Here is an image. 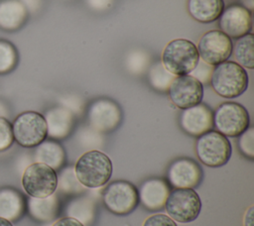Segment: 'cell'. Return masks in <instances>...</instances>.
Listing matches in <instances>:
<instances>
[{"mask_svg": "<svg viewBox=\"0 0 254 226\" xmlns=\"http://www.w3.org/2000/svg\"><path fill=\"white\" fill-rule=\"evenodd\" d=\"M73 170L82 186L98 188L109 181L113 167L110 158L106 154L98 150H91L78 158Z\"/></svg>", "mask_w": 254, "mask_h": 226, "instance_id": "obj_1", "label": "cell"}, {"mask_svg": "<svg viewBox=\"0 0 254 226\" xmlns=\"http://www.w3.org/2000/svg\"><path fill=\"white\" fill-rule=\"evenodd\" d=\"M248 74L244 67L235 61H223L213 66L210 84L214 92L224 98H235L248 87Z\"/></svg>", "mask_w": 254, "mask_h": 226, "instance_id": "obj_2", "label": "cell"}, {"mask_svg": "<svg viewBox=\"0 0 254 226\" xmlns=\"http://www.w3.org/2000/svg\"><path fill=\"white\" fill-rule=\"evenodd\" d=\"M199 60L196 46L187 39H175L162 53V63L175 76L190 74Z\"/></svg>", "mask_w": 254, "mask_h": 226, "instance_id": "obj_3", "label": "cell"}, {"mask_svg": "<svg viewBox=\"0 0 254 226\" xmlns=\"http://www.w3.org/2000/svg\"><path fill=\"white\" fill-rule=\"evenodd\" d=\"M195 153L203 165L219 168L230 160L232 148L227 137L217 131L209 130L197 137Z\"/></svg>", "mask_w": 254, "mask_h": 226, "instance_id": "obj_4", "label": "cell"}, {"mask_svg": "<svg viewBox=\"0 0 254 226\" xmlns=\"http://www.w3.org/2000/svg\"><path fill=\"white\" fill-rule=\"evenodd\" d=\"M59 177L54 169L43 164L33 163L26 168L22 175V185L31 197L43 198L55 193Z\"/></svg>", "mask_w": 254, "mask_h": 226, "instance_id": "obj_5", "label": "cell"}, {"mask_svg": "<svg viewBox=\"0 0 254 226\" xmlns=\"http://www.w3.org/2000/svg\"><path fill=\"white\" fill-rule=\"evenodd\" d=\"M165 208L168 216L180 223L194 221L201 210V200L192 188H175L170 191Z\"/></svg>", "mask_w": 254, "mask_h": 226, "instance_id": "obj_6", "label": "cell"}, {"mask_svg": "<svg viewBox=\"0 0 254 226\" xmlns=\"http://www.w3.org/2000/svg\"><path fill=\"white\" fill-rule=\"evenodd\" d=\"M12 129L14 140L24 148L37 147L48 136L45 117L35 111H26L18 115Z\"/></svg>", "mask_w": 254, "mask_h": 226, "instance_id": "obj_7", "label": "cell"}, {"mask_svg": "<svg viewBox=\"0 0 254 226\" xmlns=\"http://www.w3.org/2000/svg\"><path fill=\"white\" fill-rule=\"evenodd\" d=\"M249 123L248 111L237 102H223L213 113V126L225 137H238L249 127Z\"/></svg>", "mask_w": 254, "mask_h": 226, "instance_id": "obj_8", "label": "cell"}, {"mask_svg": "<svg viewBox=\"0 0 254 226\" xmlns=\"http://www.w3.org/2000/svg\"><path fill=\"white\" fill-rule=\"evenodd\" d=\"M102 197L106 208L116 215L131 213L139 203L138 189L127 180H115L109 183Z\"/></svg>", "mask_w": 254, "mask_h": 226, "instance_id": "obj_9", "label": "cell"}, {"mask_svg": "<svg viewBox=\"0 0 254 226\" xmlns=\"http://www.w3.org/2000/svg\"><path fill=\"white\" fill-rule=\"evenodd\" d=\"M232 41L220 30H210L199 39L197 51L199 58L210 65L226 61L232 54Z\"/></svg>", "mask_w": 254, "mask_h": 226, "instance_id": "obj_10", "label": "cell"}, {"mask_svg": "<svg viewBox=\"0 0 254 226\" xmlns=\"http://www.w3.org/2000/svg\"><path fill=\"white\" fill-rule=\"evenodd\" d=\"M121 119L122 112L119 105L108 98L94 100L87 110L88 123L97 132L114 131L120 125Z\"/></svg>", "mask_w": 254, "mask_h": 226, "instance_id": "obj_11", "label": "cell"}, {"mask_svg": "<svg viewBox=\"0 0 254 226\" xmlns=\"http://www.w3.org/2000/svg\"><path fill=\"white\" fill-rule=\"evenodd\" d=\"M168 94L171 101L183 110L201 103L203 85L190 74L179 75L171 82Z\"/></svg>", "mask_w": 254, "mask_h": 226, "instance_id": "obj_12", "label": "cell"}, {"mask_svg": "<svg viewBox=\"0 0 254 226\" xmlns=\"http://www.w3.org/2000/svg\"><path fill=\"white\" fill-rule=\"evenodd\" d=\"M218 26L229 38L238 39L252 30V14L242 5H229L220 14Z\"/></svg>", "mask_w": 254, "mask_h": 226, "instance_id": "obj_13", "label": "cell"}, {"mask_svg": "<svg viewBox=\"0 0 254 226\" xmlns=\"http://www.w3.org/2000/svg\"><path fill=\"white\" fill-rule=\"evenodd\" d=\"M168 181L176 188H194L202 179V170L192 159L180 158L168 169Z\"/></svg>", "mask_w": 254, "mask_h": 226, "instance_id": "obj_14", "label": "cell"}, {"mask_svg": "<svg viewBox=\"0 0 254 226\" xmlns=\"http://www.w3.org/2000/svg\"><path fill=\"white\" fill-rule=\"evenodd\" d=\"M179 123L185 133L192 137H199L213 127V112L207 105L198 103L183 109Z\"/></svg>", "mask_w": 254, "mask_h": 226, "instance_id": "obj_15", "label": "cell"}, {"mask_svg": "<svg viewBox=\"0 0 254 226\" xmlns=\"http://www.w3.org/2000/svg\"><path fill=\"white\" fill-rule=\"evenodd\" d=\"M169 193V184L161 178H150L145 180L138 190L139 201L145 208L151 211L163 209Z\"/></svg>", "mask_w": 254, "mask_h": 226, "instance_id": "obj_16", "label": "cell"}, {"mask_svg": "<svg viewBox=\"0 0 254 226\" xmlns=\"http://www.w3.org/2000/svg\"><path fill=\"white\" fill-rule=\"evenodd\" d=\"M44 117L47 123L48 136L53 139H64L72 131L74 117L71 110H69L68 108H52L46 113V116Z\"/></svg>", "mask_w": 254, "mask_h": 226, "instance_id": "obj_17", "label": "cell"}, {"mask_svg": "<svg viewBox=\"0 0 254 226\" xmlns=\"http://www.w3.org/2000/svg\"><path fill=\"white\" fill-rule=\"evenodd\" d=\"M187 9L192 19L199 23L217 20L224 9L223 0H188Z\"/></svg>", "mask_w": 254, "mask_h": 226, "instance_id": "obj_18", "label": "cell"}, {"mask_svg": "<svg viewBox=\"0 0 254 226\" xmlns=\"http://www.w3.org/2000/svg\"><path fill=\"white\" fill-rule=\"evenodd\" d=\"M27 19V9L18 0H5L0 3V27L7 31L19 29Z\"/></svg>", "mask_w": 254, "mask_h": 226, "instance_id": "obj_19", "label": "cell"}, {"mask_svg": "<svg viewBox=\"0 0 254 226\" xmlns=\"http://www.w3.org/2000/svg\"><path fill=\"white\" fill-rule=\"evenodd\" d=\"M35 159L38 163H43L57 170L64 164L65 152L58 142L44 141L37 146Z\"/></svg>", "mask_w": 254, "mask_h": 226, "instance_id": "obj_20", "label": "cell"}, {"mask_svg": "<svg viewBox=\"0 0 254 226\" xmlns=\"http://www.w3.org/2000/svg\"><path fill=\"white\" fill-rule=\"evenodd\" d=\"M25 209L24 198L17 190L3 188L0 190V217L7 220H17Z\"/></svg>", "mask_w": 254, "mask_h": 226, "instance_id": "obj_21", "label": "cell"}, {"mask_svg": "<svg viewBox=\"0 0 254 226\" xmlns=\"http://www.w3.org/2000/svg\"><path fill=\"white\" fill-rule=\"evenodd\" d=\"M30 214L39 221H51L59 211V199L56 194L43 198L31 197L29 200Z\"/></svg>", "mask_w": 254, "mask_h": 226, "instance_id": "obj_22", "label": "cell"}, {"mask_svg": "<svg viewBox=\"0 0 254 226\" xmlns=\"http://www.w3.org/2000/svg\"><path fill=\"white\" fill-rule=\"evenodd\" d=\"M254 36L248 33L240 38L232 46V54L235 60L242 67L248 69L254 68V47H253Z\"/></svg>", "mask_w": 254, "mask_h": 226, "instance_id": "obj_23", "label": "cell"}, {"mask_svg": "<svg viewBox=\"0 0 254 226\" xmlns=\"http://www.w3.org/2000/svg\"><path fill=\"white\" fill-rule=\"evenodd\" d=\"M175 77L174 74L165 68L162 61L154 62L148 71V79L151 86L161 92L168 91L169 86Z\"/></svg>", "mask_w": 254, "mask_h": 226, "instance_id": "obj_24", "label": "cell"}, {"mask_svg": "<svg viewBox=\"0 0 254 226\" xmlns=\"http://www.w3.org/2000/svg\"><path fill=\"white\" fill-rule=\"evenodd\" d=\"M93 203L86 198H78L70 202L68 206V213L70 217H73L80 221L82 224L88 222L93 217Z\"/></svg>", "mask_w": 254, "mask_h": 226, "instance_id": "obj_25", "label": "cell"}, {"mask_svg": "<svg viewBox=\"0 0 254 226\" xmlns=\"http://www.w3.org/2000/svg\"><path fill=\"white\" fill-rule=\"evenodd\" d=\"M18 61L17 51L14 46L4 40H0V73L12 70Z\"/></svg>", "mask_w": 254, "mask_h": 226, "instance_id": "obj_26", "label": "cell"}, {"mask_svg": "<svg viewBox=\"0 0 254 226\" xmlns=\"http://www.w3.org/2000/svg\"><path fill=\"white\" fill-rule=\"evenodd\" d=\"M238 148L243 156L252 160L254 158V128L248 127L238 136Z\"/></svg>", "mask_w": 254, "mask_h": 226, "instance_id": "obj_27", "label": "cell"}, {"mask_svg": "<svg viewBox=\"0 0 254 226\" xmlns=\"http://www.w3.org/2000/svg\"><path fill=\"white\" fill-rule=\"evenodd\" d=\"M14 142L11 123L4 117H0V152L9 149Z\"/></svg>", "mask_w": 254, "mask_h": 226, "instance_id": "obj_28", "label": "cell"}, {"mask_svg": "<svg viewBox=\"0 0 254 226\" xmlns=\"http://www.w3.org/2000/svg\"><path fill=\"white\" fill-rule=\"evenodd\" d=\"M212 70H213V65H210L199 58L197 64L191 70L190 75L197 79L201 84L208 83L210 81Z\"/></svg>", "mask_w": 254, "mask_h": 226, "instance_id": "obj_29", "label": "cell"}, {"mask_svg": "<svg viewBox=\"0 0 254 226\" xmlns=\"http://www.w3.org/2000/svg\"><path fill=\"white\" fill-rule=\"evenodd\" d=\"M80 183L78 182L74 170L72 169L65 170L61 175V187L63 190L72 192L73 190H79Z\"/></svg>", "mask_w": 254, "mask_h": 226, "instance_id": "obj_30", "label": "cell"}, {"mask_svg": "<svg viewBox=\"0 0 254 226\" xmlns=\"http://www.w3.org/2000/svg\"><path fill=\"white\" fill-rule=\"evenodd\" d=\"M143 226H178L176 222L166 214H154L149 216L143 223Z\"/></svg>", "mask_w": 254, "mask_h": 226, "instance_id": "obj_31", "label": "cell"}, {"mask_svg": "<svg viewBox=\"0 0 254 226\" xmlns=\"http://www.w3.org/2000/svg\"><path fill=\"white\" fill-rule=\"evenodd\" d=\"M53 226H84V225L77 219L70 216H66L57 220L53 224Z\"/></svg>", "mask_w": 254, "mask_h": 226, "instance_id": "obj_32", "label": "cell"}, {"mask_svg": "<svg viewBox=\"0 0 254 226\" xmlns=\"http://www.w3.org/2000/svg\"><path fill=\"white\" fill-rule=\"evenodd\" d=\"M253 210L254 207L250 206L244 215V226H253Z\"/></svg>", "mask_w": 254, "mask_h": 226, "instance_id": "obj_33", "label": "cell"}, {"mask_svg": "<svg viewBox=\"0 0 254 226\" xmlns=\"http://www.w3.org/2000/svg\"><path fill=\"white\" fill-rule=\"evenodd\" d=\"M0 226H13V224L10 220H7L5 218L0 217Z\"/></svg>", "mask_w": 254, "mask_h": 226, "instance_id": "obj_34", "label": "cell"}]
</instances>
